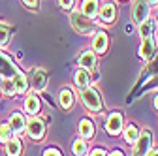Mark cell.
<instances>
[{
	"instance_id": "20",
	"label": "cell",
	"mask_w": 158,
	"mask_h": 156,
	"mask_svg": "<svg viewBox=\"0 0 158 156\" xmlns=\"http://www.w3.org/2000/svg\"><path fill=\"white\" fill-rule=\"evenodd\" d=\"M60 105L64 109H70L73 105V94H72L70 88H62L60 90Z\"/></svg>"
},
{
	"instance_id": "6",
	"label": "cell",
	"mask_w": 158,
	"mask_h": 156,
	"mask_svg": "<svg viewBox=\"0 0 158 156\" xmlns=\"http://www.w3.org/2000/svg\"><path fill=\"white\" fill-rule=\"evenodd\" d=\"M17 73V68L13 62H10V58L0 55V75H6L8 79H11V77Z\"/></svg>"
},
{
	"instance_id": "33",
	"label": "cell",
	"mask_w": 158,
	"mask_h": 156,
	"mask_svg": "<svg viewBox=\"0 0 158 156\" xmlns=\"http://www.w3.org/2000/svg\"><path fill=\"white\" fill-rule=\"evenodd\" d=\"M154 107L158 109V96H156V98H154Z\"/></svg>"
},
{
	"instance_id": "21",
	"label": "cell",
	"mask_w": 158,
	"mask_h": 156,
	"mask_svg": "<svg viewBox=\"0 0 158 156\" xmlns=\"http://www.w3.org/2000/svg\"><path fill=\"white\" fill-rule=\"evenodd\" d=\"M137 138H139V132H137V128L134 126V124H130V126H126L124 128V141L126 143H135L137 141Z\"/></svg>"
},
{
	"instance_id": "12",
	"label": "cell",
	"mask_w": 158,
	"mask_h": 156,
	"mask_svg": "<svg viewBox=\"0 0 158 156\" xmlns=\"http://www.w3.org/2000/svg\"><path fill=\"white\" fill-rule=\"evenodd\" d=\"M79 64H81L85 70H92L96 66V56H94V53H90V51L81 53V56H79Z\"/></svg>"
},
{
	"instance_id": "22",
	"label": "cell",
	"mask_w": 158,
	"mask_h": 156,
	"mask_svg": "<svg viewBox=\"0 0 158 156\" xmlns=\"http://www.w3.org/2000/svg\"><path fill=\"white\" fill-rule=\"evenodd\" d=\"M154 21H151V19H147L145 23H141L139 25V34H141V38H149V36H152L154 34Z\"/></svg>"
},
{
	"instance_id": "24",
	"label": "cell",
	"mask_w": 158,
	"mask_h": 156,
	"mask_svg": "<svg viewBox=\"0 0 158 156\" xmlns=\"http://www.w3.org/2000/svg\"><path fill=\"white\" fill-rule=\"evenodd\" d=\"M73 152L77 156H85L87 154V143H85V139H77L73 143Z\"/></svg>"
},
{
	"instance_id": "17",
	"label": "cell",
	"mask_w": 158,
	"mask_h": 156,
	"mask_svg": "<svg viewBox=\"0 0 158 156\" xmlns=\"http://www.w3.org/2000/svg\"><path fill=\"white\" fill-rule=\"evenodd\" d=\"M75 83H77V87H81V88L89 87V83H90V73H89V70H85V68L79 70L75 73Z\"/></svg>"
},
{
	"instance_id": "8",
	"label": "cell",
	"mask_w": 158,
	"mask_h": 156,
	"mask_svg": "<svg viewBox=\"0 0 158 156\" xmlns=\"http://www.w3.org/2000/svg\"><path fill=\"white\" fill-rule=\"evenodd\" d=\"M115 17H117V8H115V4H111V2L104 4V6H102V11H100V19H102L104 23H113Z\"/></svg>"
},
{
	"instance_id": "13",
	"label": "cell",
	"mask_w": 158,
	"mask_h": 156,
	"mask_svg": "<svg viewBox=\"0 0 158 156\" xmlns=\"http://www.w3.org/2000/svg\"><path fill=\"white\" fill-rule=\"evenodd\" d=\"M92 45H94V51H96V53H104V51L107 49V36H106L104 32H98V34L94 36Z\"/></svg>"
},
{
	"instance_id": "15",
	"label": "cell",
	"mask_w": 158,
	"mask_h": 156,
	"mask_svg": "<svg viewBox=\"0 0 158 156\" xmlns=\"http://www.w3.org/2000/svg\"><path fill=\"white\" fill-rule=\"evenodd\" d=\"M79 133L83 135V139H89L94 135V126L89 119H83L81 122H79Z\"/></svg>"
},
{
	"instance_id": "23",
	"label": "cell",
	"mask_w": 158,
	"mask_h": 156,
	"mask_svg": "<svg viewBox=\"0 0 158 156\" xmlns=\"http://www.w3.org/2000/svg\"><path fill=\"white\" fill-rule=\"evenodd\" d=\"M11 126L10 124H4V126H0V141L2 143H8L11 139Z\"/></svg>"
},
{
	"instance_id": "16",
	"label": "cell",
	"mask_w": 158,
	"mask_h": 156,
	"mask_svg": "<svg viewBox=\"0 0 158 156\" xmlns=\"http://www.w3.org/2000/svg\"><path fill=\"white\" fill-rule=\"evenodd\" d=\"M6 154L8 156H19L21 154V141H19L17 138H11L6 143Z\"/></svg>"
},
{
	"instance_id": "19",
	"label": "cell",
	"mask_w": 158,
	"mask_h": 156,
	"mask_svg": "<svg viewBox=\"0 0 158 156\" xmlns=\"http://www.w3.org/2000/svg\"><path fill=\"white\" fill-rule=\"evenodd\" d=\"M25 109H27V113H30V115H36V113L40 111V100L36 98L34 94H30L28 98H27V102H25Z\"/></svg>"
},
{
	"instance_id": "32",
	"label": "cell",
	"mask_w": 158,
	"mask_h": 156,
	"mask_svg": "<svg viewBox=\"0 0 158 156\" xmlns=\"http://www.w3.org/2000/svg\"><path fill=\"white\" fill-rule=\"evenodd\" d=\"M109 156H123V152H121V150H113Z\"/></svg>"
},
{
	"instance_id": "10",
	"label": "cell",
	"mask_w": 158,
	"mask_h": 156,
	"mask_svg": "<svg viewBox=\"0 0 158 156\" xmlns=\"http://www.w3.org/2000/svg\"><path fill=\"white\" fill-rule=\"evenodd\" d=\"M141 56L143 58H151L154 47H156V40H154V36H149V38H141Z\"/></svg>"
},
{
	"instance_id": "7",
	"label": "cell",
	"mask_w": 158,
	"mask_h": 156,
	"mask_svg": "<svg viewBox=\"0 0 158 156\" xmlns=\"http://www.w3.org/2000/svg\"><path fill=\"white\" fill-rule=\"evenodd\" d=\"M151 143H152V133H151L149 130H145L139 138H137V141H135V150L143 154L145 150L151 149Z\"/></svg>"
},
{
	"instance_id": "9",
	"label": "cell",
	"mask_w": 158,
	"mask_h": 156,
	"mask_svg": "<svg viewBox=\"0 0 158 156\" xmlns=\"http://www.w3.org/2000/svg\"><path fill=\"white\" fill-rule=\"evenodd\" d=\"M47 85V75L44 70H36L32 75V88L34 90H44Z\"/></svg>"
},
{
	"instance_id": "2",
	"label": "cell",
	"mask_w": 158,
	"mask_h": 156,
	"mask_svg": "<svg viewBox=\"0 0 158 156\" xmlns=\"http://www.w3.org/2000/svg\"><path fill=\"white\" fill-rule=\"evenodd\" d=\"M70 23L72 27L77 30V32H81V34H90L92 32V23H90V19L85 17L83 13H79V11H73L70 15Z\"/></svg>"
},
{
	"instance_id": "26",
	"label": "cell",
	"mask_w": 158,
	"mask_h": 156,
	"mask_svg": "<svg viewBox=\"0 0 158 156\" xmlns=\"http://www.w3.org/2000/svg\"><path fill=\"white\" fill-rule=\"evenodd\" d=\"M2 85H4V92H6V94H10V96L15 94V87H13V81H11V79H6V83L2 81Z\"/></svg>"
},
{
	"instance_id": "1",
	"label": "cell",
	"mask_w": 158,
	"mask_h": 156,
	"mask_svg": "<svg viewBox=\"0 0 158 156\" xmlns=\"http://www.w3.org/2000/svg\"><path fill=\"white\" fill-rule=\"evenodd\" d=\"M81 102L87 109L90 111H100L102 109V98H100V92H98L94 87H85L81 90Z\"/></svg>"
},
{
	"instance_id": "18",
	"label": "cell",
	"mask_w": 158,
	"mask_h": 156,
	"mask_svg": "<svg viewBox=\"0 0 158 156\" xmlns=\"http://www.w3.org/2000/svg\"><path fill=\"white\" fill-rule=\"evenodd\" d=\"M10 126L13 132H23L25 130V119L21 113H13L11 115V121H10Z\"/></svg>"
},
{
	"instance_id": "11",
	"label": "cell",
	"mask_w": 158,
	"mask_h": 156,
	"mask_svg": "<svg viewBox=\"0 0 158 156\" xmlns=\"http://www.w3.org/2000/svg\"><path fill=\"white\" fill-rule=\"evenodd\" d=\"M81 10H83L81 13H83L85 17H89V19L96 17V13H98V0H83Z\"/></svg>"
},
{
	"instance_id": "31",
	"label": "cell",
	"mask_w": 158,
	"mask_h": 156,
	"mask_svg": "<svg viewBox=\"0 0 158 156\" xmlns=\"http://www.w3.org/2000/svg\"><path fill=\"white\" fill-rule=\"evenodd\" d=\"M92 156H106V152L102 149H96V150H92Z\"/></svg>"
},
{
	"instance_id": "14",
	"label": "cell",
	"mask_w": 158,
	"mask_h": 156,
	"mask_svg": "<svg viewBox=\"0 0 158 156\" xmlns=\"http://www.w3.org/2000/svg\"><path fill=\"white\" fill-rule=\"evenodd\" d=\"M11 81H13V87H15V92H27V87H28V83H27V79H25V75L21 73V72H17L13 77H11Z\"/></svg>"
},
{
	"instance_id": "5",
	"label": "cell",
	"mask_w": 158,
	"mask_h": 156,
	"mask_svg": "<svg viewBox=\"0 0 158 156\" xmlns=\"http://www.w3.org/2000/svg\"><path fill=\"white\" fill-rule=\"evenodd\" d=\"M106 128H107V132H109L111 135H117L118 132L123 130V115H121V113H113L109 119H107Z\"/></svg>"
},
{
	"instance_id": "34",
	"label": "cell",
	"mask_w": 158,
	"mask_h": 156,
	"mask_svg": "<svg viewBox=\"0 0 158 156\" xmlns=\"http://www.w3.org/2000/svg\"><path fill=\"white\" fill-rule=\"evenodd\" d=\"M147 2H149V4H156V2H158V0H147Z\"/></svg>"
},
{
	"instance_id": "28",
	"label": "cell",
	"mask_w": 158,
	"mask_h": 156,
	"mask_svg": "<svg viewBox=\"0 0 158 156\" xmlns=\"http://www.w3.org/2000/svg\"><path fill=\"white\" fill-rule=\"evenodd\" d=\"M45 156H60V152H58L56 149H47L45 150Z\"/></svg>"
},
{
	"instance_id": "4",
	"label": "cell",
	"mask_w": 158,
	"mask_h": 156,
	"mask_svg": "<svg viewBox=\"0 0 158 156\" xmlns=\"http://www.w3.org/2000/svg\"><path fill=\"white\" fill-rule=\"evenodd\" d=\"M27 130H28V135L32 139H44V135H45V124L42 119H30L28 124H27Z\"/></svg>"
},
{
	"instance_id": "27",
	"label": "cell",
	"mask_w": 158,
	"mask_h": 156,
	"mask_svg": "<svg viewBox=\"0 0 158 156\" xmlns=\"http://www.w3.org/2000/svg\"><path fill=\"white\" fill-rule=\"evenodd\" d=\"M60 6L66 8V10H70V8L73 6V0H60Z\"/></svg>"
},
{
	"instance_id": "3",
	"label": "cell",
	"mask_w": 158,
	"mask_h": 156,
	"mask_svg": "<svg viewBox=\"0 0 158 156\" xmlns=\"http://www.w3.org/2000/svg\"><path fill=\"white\" fill-rule=\"evenodd\" d=\"M149 19V2L147 0H135L134 4V23L141 25Z\"/></svg>"
},
{
	"instance_id": "29",
	"label": "cell",
	"mask_w": 158,
	"mask_h": 156,
	"mask_svg": "<svg viewBox=\"0 0 158 156\" xmlns=\"http://www.w3.org/2000/svg\"><path fill=\"white\" fill-rule=\"evenodd\" d=\"M23 4H27V6H30V8H36V6H38V0H23Z\"/></svg>"
},
{
	"instance_id": "30",
	"label": "cell",
	"mask_w": 158,
	"mask_h": 156,
	"mask_svg": "<svg viewBox=\"0 0 158 156\" xmlns=\"http://www.w3.org/2000/svg\"><path fill=\"white\" fill-rule=\"evenodd\" d=\"M145 156H158V149H149Z\"/></svg>"
},
{
	"instance_id": "35",
	"label": "cell",
	"mask_w": 158,
	"mask_h": 156,
	"mask_svg": "<svg viewBox=\"0 0 158 156\" xmlns=\"http://www.w3.org/2000/svg\"><path fill=\"white\" fill-rule=\"evenodd\" d=\"M0 90H2V75H0Z\"/></svg>"
},
{
	"instance_id": "25",
	"label": "cell",
	"mask_w": 158,
	"mask_h": 156,
	"mask_svg": "<svg viewBox=\"0 0 158 156\" xmlns=\"http://www.w3.org/2000/svg\"><path fill=\"white\" fill-rule=\"evenodd\" d=\"M10 38V27L6 23H0V45H4Z\"/></svg>"
}]
</instances>
